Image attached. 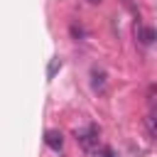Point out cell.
Masks as SVG:
<instances>
[{
    "label": "cell",
    "mask_w": 157,
    "mask_h": 157,
    "mask_svg": "<svg viewBox=\"0 0 157 157\" xmlns=\"http://www.w3.org/2000/svg\"><path fill=\"white\" fill-rule=\"evenodd\" d=\"M76 140L81 142V147L86 150V152H96V147H98V130L91 125V128H86V130H78L76 132Z\"/></svg>",
    "instance_id": "cell-1"
},
{
    "label": "cell",
    "mask_w": 157,
    "mask_h": 157,
    "mask_svg": "<svg viewBox=\"0 0 157 157\" xmlns=\"http://www.w3.org/2000/svg\"><path fill=\"white\" fill-rule=\"evenodd\" d=\"M91 86H93V91L96 93H105L108 91V76H105V71L103 69H98V66H93L91 69Z\"/></svg>",
    "instance_id": "cell-2"
},
{
    "label": "cell",
    "mask_w": 157,
    "mask_h": 157,
    "mask_svg": "<svg viewBox=\"0 0 157 157\" xmlns=\"http://www.w3.org/2000/svg\"><path fill=\"white\" fill-rule=\"evenodd\" d=\"M44 142H47L52 150H56V152H59V150L64 147V135H61L59 130H49V132H47V137H44Z\"/></svg>",
    "instance_id": "cell-3"
},
{
    "label": "cell",
    "mask_w": 157,
    "mask_h": 157,
    "mask_svg": "<svg viewBox=\"0 0 157 157\" xmlns=\"http://www.w3.org/2000/svg\"><path fill=\"white\" fill-rule=\"evenodd\" d=\"M135 37H137L145 47H150V44L155 42V29H152V27H135Z\"/></svg>",
    "instance_id": "cell-4"
},
{
    "label": "cell",
    "mask_w": 157,
    "mask_h": 157,
    "mask_svg": "<svg viewBox=\"0 0 157 157\" xmlns=\"http://www.w3.org/2000/svg\"><path fill=\"white\" fill-rule=\"evenodd\" d=\"M56 69H61V59H59V56H54V59L49 61V69H47V78H52V76L56 74Z\"/></svg>",
    "instance_id": "cell-5"
},
{
    "label": "cell",
    "mask_w": 157,
    "mask_h": 157,
    "mask_svg": "<svg viewBox=\"0 0 157 157\" xmlns=\"http://www.w3.org/2000/svg\"><path fill=\"white\" fill-rule=\"evenodd\" d=\"M103 157H113V152H110V150H105V152H103Z\"/></svg>",
    "instance_id": "cell-6"
},
{
    "label": "cell",
    "mask_w": 157,
    "mask_h": 157,
    "mask_svg": "<svg viewBox=\"0 0 157 157\" xmlns=\"http://www.w3.org/2000/svg\"><path fill=\"white\" fill-rule=\"evenodd\" d=\"M88 2H91V5H98V2H101V0H88Z\"/></svg>",
    "instance_id": "cell-7"
}]
</instances>
